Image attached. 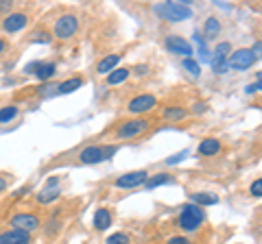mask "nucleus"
Instances as JSON below:
<instances>
[{"label": "nucleus", "mask_w": 262, "mask_h": 244, "mask_svg": "<svg viewBox=\"0 0 262 244\" xmlns=\"http://www.w3.org/2000/svg\"><path fill=\"white\" fill-rule=\"evenodd\" d=\"M18 116H20V107L15 103L3 105V107H0V125H11Z\"/></svg>", "instance_id": "412c9836"}, {"label": "nucleus", "mask_w": 262, "mask_h": 244, "mask_svg": "<svg viewBox=\"0 0 262 244\" xmlns=\"http://www.w3.org/2000/svg\"><path fill=\"white\" fill-rule=\"evenodd\" d=\"M186 155H188L186 151H184V153H177V155H173V157H168V159H166V164H168V166H173V164H177V161L186 159Z\"/></svg>", "instance_id": "473e14b6"}, {"label": "nucleus", "mask_w": 262, "mask_h": 244, "mask_svg": "<svg viewBox=\"0 0 262 244\" xmlns=\"http://www.w3.org/2000/svg\"><path fill=\"white\" fill-rule=\"evenodd\" d=\"M186 116H188V109L182 107V105H170V107H166L162 111V118L170 120V122H179V120H184Z\"/></svg>", "instance_id": "aec40b11"}, {"label": "nucleus", "mask_w": 262, "mask_h": 244, "mask_svg": "<svg viewBox=\"0 0 262 244\" xmlns=\"http://www.w3.org/2000/svg\"><path fill=\"white\" fill-rule=\"evenodd\" d=\"M0 244H33V235L20 229H11V227H3L0 229Z\"/></svg>", "instance_id": "f8f14e48"}, {"label": "nucleus", "mask_w": 262, "mask_h": 244, "mask_svg": "<svg viewBox=\"0 0 262 244\" xmlns=\"http://www.w3.org/2000/svg\"><path fill=\"white\" fill-rule=\"evenodd\" d=\"M175 181V177L173 175H168V173H158V175H153L146 179V190H153V188H160V185H166V183H173Z\"/></svg>", "instance_id": "4be33fe9"}, {"label": "nucleus", "mask_w": 262, "mask_h": 244, "mask_svg": "<svg viewBox=\"0 0 262 244\" xmlns=\"http://www.w3.org/2000/svg\"><path fill=\"white\" fill-rule=\"evenodd\" d=\"M249 194L251 197H256V199H262V177L256 179V181L249 185Z\"/></svg>", "instance_id": "c85d7f7f"}, {"label": "nucleus", "mask_w": 262, "mask_h": 244, "mask_svg": "<svg viewBox=\"0 0 262 244\" xmlns=\"http://www.w3.org/2000/svg\"><path fill=\"white\" fill-rule=\"evenodd\" d=\"M256 85H258V89H262V72H258V77H256Z\"/></svg>", "instance_id": "e433bc0d"}, {"label": "nucleus", "mask_w": 262, "mask_h": 244, "mask_svg": "<svg viewBox=\"0 0 262 244\" xmlns=\"http://www.w3.org/2000/svg\"><path fill=\"white\" fill-rule=\"evenodd\" d=\"M192 111L194 113H203V111H208V105L206 103H194L192 105Z\"/></svg>", "instance_id": "72a5a7b5"}, {"label": "nucleus", "mask_w": 262, "mask_h": 244, "mask_svg": "<svg viewBox=\"0 0 262 244\" xmlns=\"http://www.w3.org/2000/svg\"><path fill=\"white\" fill-rule=\"evenodd\" d=\"M29 42H35V44H51V42H53V35L48 33L46 29H37V31H33V33H31Z\"/></svg>", "instance_id": "393cba45"}, {"label": "nucleus", "mask_w": 262, "mask_h": 244, "mask_svg": "<svg viewBox=\"0 0 262 244\" xmlns=\"http://www.w3.org/2000/svg\"><path fill=\"white\" fill-rule=\"evenodd\" d=\"M190 199H192L194 205L208 207V205H216V203H219V194H212V192H194V194H190Z\"/></svg>", "instance_id": "6ab92c4d"}, {"label": "nucleus", "mask_w": 262, "mask_h": 244, "mask_svg": "<svg viewBox=\"0 0 262 244\" xmlns=\"http://www.w3.org/2000/svg\"><path fill=\"white\" fill-rule=\"evenodd\" d=\"M77 31H79V15L77 13L66 11V13L57 15V18L53 20V37L61 39V42L75 37Z\"/></svg>", "instance_id": "39448f33"}, {"label": "nucleus", "mask_w": 262, "mask_h": 244, "mask_svg": "<svg viewBox=\"0 0 262 244\" xmlns=\"http://www.w3.org/2000/svg\"><path fill=\"white\" fill-rule=\"evenodd\" d=\"M151 125L153 122L149 118H129V120L118 122L110 133L114 140H136V137H140L142 133L149 131Z\"/></svg>", "instance_id": "f257e3e1"}, {"label": "nucleus", "mask_w": 262, "mask_h": 244, "mask_svg": "<svg viewBox=\"0 0 262 244\" xmlns=\"http://www.w3.org/2000/svg\"><path fill=\"white\" fill-rule=\"evenodd\" d=\"M129 75H131V70L129 68H116L114 72H110L107 75V79H105V83L107 85H120V83H125V81L129 79Z\"/></svg>", "instance_id": "5701e85b"}, {"label": "nucleus", "mask_w": 262, "mask_h": 244, "mask_svg": "<svg viewBox=\"0 0 262 244\" xmlns=\"http://www.w3.org/2000/svg\"><path fill=\"white\" fill-rule=\"evenodd\" d=\"M221 22L219 18H214V15H210V18L206 20V27H203V33H206V39H216L221 35Z\"/></svg>", "instance_id": "b1692460"}, {"label": "nucleus", "mask_w": 262, "mask_h": 244, "mask_svg": "<svg viewBox=\"0 0 262 244\" xmlns=\"http://www.w3.org/2000/svg\"><path fill=\"white\" fill-rule=\"evenodd\" d=\"M31 24V13L24 11V9H13L11 13H7L0 18V35L7 37V35H15L24 31Z\"/></svg>", "instance_id": "f03ea898"}, {"label": "nucleus", "mask_w": 262, "mask_h": 244, "mask_svg": "<svg viewBox=\"0 0 262 244\" xmlns=\"http://www.w3.org/2000/svg\"><path fill=\"white\" fill-rule=\"evenodd\" d=\"M221 149H223V144H221L219 137H206V140H201L196 153H199L201 157H212V155H219Z\"/></svg>", "instance_id": "2eb2a0df"}, {"label": "nucleus", "mask_w": 262, "mask_h": 244, "mask_svg": "<svg viewBox=\"0 0 262 244\" xmlns=\"http://www.w3.org/2000/svg\"><path fill=\"white\" fill-rule=\"evenodd\" d=\"M206 221V211L203 207L194 205V203H186L179 211V229H184V233H194L201 227V223Z\"/></svg>", "instance_id": "20e7f679"}, {"label": "nucleus", "mask_w": 262, "mask_h": 244, "mask_svg": "<svg viewBox=\"0 0 262 244\" xmlns=\"http://www.w3.org/2000/svg\"><path fill=\"white\" fill-rule=\"evenodd\" d=\"M155 107H158V99L153 94H138L127 103V113H131L136 118H142L144 113L153 111Z\"/></svg>", "instance_id": "0eeeda50"}, {"label": "nucleus", "mask_w": 262, "mask_h": 244, "mask_svg": "<svg viewBox=\"0 0 262 244\" xmlns=\"http://www.w3.org/2000/svg\"><path fill=\"white\" fill-rule=\"evenodd\" d=\"M253 92H258V85L256 83H249L247 85V94H253Z\"/></svg>", "instance_id": "c9c22d12"}, {"label": "nucleus", "mask_w": 262, "mask_h": 244, "mask_svg": "<svg viewBox=\"0 0 262 244\" xmlns=\"http://www.w3.org/2000/svg\"><path fill=\"white\" fill-rule=\"evenodd\" d=\"M164 46H166V51H170L173 55L184 57V59H190V55H192V46L188 44L182 35H166Z\"/></svg>", "instance_id": "9b49d317"}, {"label": "nucleus", "mask_w": 262, "mask_h": 244, "mask_svg": "<svg viewBox=\"0 0 262 244\" xmlns=\"http://www.w3.org/2000/svg\"><path fill=\"white\" fill-rule=\"evenodd\" d=\"M146 179H149V173H146V170H131V173L120 175L116 181H114V188H118V190H134V188H140V185H144Z\"/></svg>", "instance_id": "9d476101"}, {"label": "nucleus", "mask_w": 262, "mask_h": 244, "mask_svg": "<svg viewBox=\"0 0 262 244\" xmlns=\"http://www.w3.org/2000/svg\"><path fill=\"white\" fill-rule=\"evenodd\" d=\"M11 42H9V37H3L0 35V61L5 59V57H9V53H11Z\"/></svg>", "instance_id": "cd10ccee"}, {"label": "nucleus", "mask_w": 262, "mask_h": 244, "mask_svg": "<svg viewBox=\"0 0 262 244\" xmlns=\"http://www.w3.org/2000/svg\"><path fill=\"white\" fill-rule=\"evenodd\" d=\"M35 79L37 81H42V83H48L55 75H57V63H53V61H39V66L35 68Z\"/></svg>", "instance_id": "dca6fc26"}, {"label": "nucleus", "mask_w": 262, "mask_h": 244, "mask_svg": "<svg viewBox=\"0 0 262 244\" xmlns=\"http://www.w3.org/2000/svg\"><path fill=\"white\" fill-rule=\"evenodd\" d=\"M112 223H114V216H112V209H107V207H98L96 211H94V218H92V225H94V229L96 231H107L110 227H112Z\"/></svg>", "instance_id": "ddd939ff"}, {"label": "nucleus", "mask_w": 262, "mask_h": 244, "mask_svg": "<svg viewBox=\"0 0 262 244\" xmlns=\"http://www.w3.org/2000/svg\"><path fill=\"white\" fill-rule=\"evenodd\" d=\"M214 55L225 57V59H227V57L232 55V44H229V42H221V44L216 46V53H214Z\"/></svg>", "instance_id": "c756f323"}, {"label": "nucleus", "mask_w": 262, "mask_h": 244, "mask_svg": "<svg viewBox=\"0 0 262 244\" xmlns=\"http://www.w3.org/2000/svg\"><path fill=\"white\" fill-rule=\"evenodd\" d=\"M61 199V188H42L35 194V203L37 205H51V203Z\"/></svg>", "instance_id": "f3484780"}, {"label": "nucleus", "mask_w": 262, "mask_h": 244, "mask_svg": "<svg viewBox=\"0 0 262 244\" xmlns=\"http://www.w3.org/2000/svg\"><path fill=\"white\" fill-rule=\"evenodd\" d=\"M155 11H158L164 20L168 22H182V20H190L192 18V9H190V0H186V3H164V5H158L155 7Z\"/></svg>", "instance_id": "423d86ee"}, {"label": "nucleus", "mask_w": 262, "mask_h": 244, "mask_svg": "<svg viewBox=\"0 0 262 244\" xmlns=\"http://www.w3.org/2000/svg\"><path fill=\"white\" fill-rule=\"evenodd\" d=\"M101 161H105V146H101V144L83 146L75 157V164H79V166H94V164H101Z\"/></svg>", "instance_id": "6e6552de"}, {"label": "nucleus", "mask_w": 262, "mask_h": 244, "mask_svg": "<svg viewBox=\"0 0 262 244\" xmlns=\"http://www.w3.org/2000/svg\"><path fill=\"white\" fill-rule=\"evenodd\" d=\"M182 66H184L186 72H190L192 77H199V75H201V66L192 59V57H190V59H184V61H182Z\"/></svg>", "instance_id": "bb28decb"}, {"label": "nucleus", "mask_w": 262, "mask_h": 244, "mask_svg": "<svg viewBox=\"0 0 262 244\" xmlns=\"http://www.w3.org/2000/svg\"><path fill=\"white\" fill-rule=\"evenodd\" d=\"M105 244H131V238L125 231H116L114 235H110V238L105 240Z\"/></svg>", "instance_id": "a878e982"}, {"label": "nucleus", "mask_w": 262, "mask_h": 244, "mask_svg": "<svg viewBox=\"0 0 262 244\" xmlns=\"http://www.w3.org/2000/svg\"><path fill=\"white\" fill-rule=\"evenodd\" d=\"M83 83H85L83 77H70V79L61 81V83H57V94H72L75 89L83 87Z\"/></svg>", "instance_id": "a211bd4d"}, {"label": "nucleus", "mask_w": 262, "mask_h": 244, "mask_svg": "<svg viewBox=\"0 0 262 244\" xmlns=\"http://www.w3.org/2000/svg\"><path fill=\"white\" fill-rule=\"evenodd\" d=\"M7 227L11 229H20V231H27V233H35L39 227H42V216L35 214V211H27V209H20V211H13L11 216H7Z\"/></svg>", "instance_id": "7ed1b4c3"}, {"label": "nucleus", "mask_w": 262, "mask_h": 244, "mask_svg": "<svg viewBox=\"0 0 262 244\" xmlns=\"http://www.w3.org/2000/svg\"><path fill=\"white\" fill-rule=\"evenodd\" d=\"M146 70H149L146 66H136V68H134V72H136V75H140V77H142V75H146Z\"/></svg>", "instance_id": "f704fd0d"}, {"label": "nucleus", "mask_w": 262, "mask_h": 244, "mask_svg": "<svg viewBox=\"0 0 262 244\" xmlns=\"http://www.w3.org/2000/svg\"><path fill=\"white\" fill-rule=\"evenodd\" d=\"M256 61H258V55L253 53L251 48H238V51H232V55L227 57V68H232V70H247Z\"/></svg>", "instance_id": "1a4fd4ad"}, {"label": "nucleus", "mask_w": 262, "mask_h": 244, "mask_svg": "<svg viewBox=\"0 0 262 244\" xmlns=\"http://www.w3.org/2000/svg\"><path fill=\"white\" fill-rule=\"evenodd\" d=\"M11 185V175H0V194H5Z\"/></svg>", "instance_id": "7c9ffc66"}, {"label": "nucleus", "mask_w": 262, "mask_h": 244, "mask_svg": "<svg viewBox=\"0 0 262 244\" xmlns=\"http://www.w3.org/2000/svg\"><path fill=\"white\" fill-rule=\"evenodd\" d=\"M120 59H122V55H118V53H114V55L103 57V59L96 63V75H103V77H107L110 72H114V70L118 68Z\"/></svg>", "instance_id": "4468645a"}, {"label": "nucleus", "mask_w": 262, "mask_h": 244, "mask_svg": "<svg viewBox=\"0 0 262 244\" xmlns=\"http://www.w3.org/2000/svg\"><path fill=\"white\" fill-rule=\"evenodd\" d=\"M166 244H190V240H188L186 235H173V238H168Z\"/></svg>", "instance_id": "2f4dec72"}]
</instances>
